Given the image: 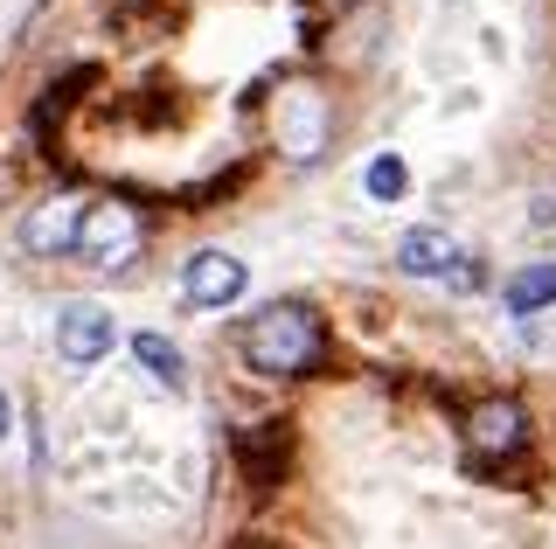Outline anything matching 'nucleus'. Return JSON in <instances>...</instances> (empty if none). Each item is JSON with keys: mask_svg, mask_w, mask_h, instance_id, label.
I'll list each match as a JSON object with an SVG mask.
<instances>
[{"mask_svg": "<svg viewBox=\"0 0 556 549\" xmlns=\"http://www.w3.org/2000/svg\"><path fill=\"white\" fill-rule=\"evenodd\" d=\"M521 445H529V410L515 397H486V404L466 410V452H473V467L521 459Z\"/></svg>", "mask_w": 556, "mask_h": 549, "instance_id": "nucleus-5", "label": "nucleus"}, {"mask_svg": "<svg viewBox=\"0 0 556 549\" xmlns=\"http://www.w3.org/2000/svg\"><path fill=\"white\" fill-rule=\"evenodd\" d=\"M8 424H14V404H8V390H0V438H8Z\"/></svg>", "mask_w": 556, "mask_h": 549, "instance_id": "nucleus-14", "label": "nucleus"}, {"mask_svg": "<svg viewBox=\"0 0 556 549\" xmlns=\"http://www.w3.org/2000/svg\"><path fill=\"white\" fill-rule=\"evenodd\" d=\"M139 244H147V222H139L132 202H91V216H84V237H77V257L84 265H98V271H112V265H132Z\"/></svg>", "mask_w": 556, "mask_h": 549, "instance_id": "nucleus-3", "label": "nucleus"}, {"mask_svg": "<svg viewBox=\"0 0 556 549\" xmlns=\"http://www.w3.org/2000/svg\"><path fill=\"white\" fill-rule=\"evenodd\" d=\"M271 132L292 161H313V153L334 140V98L313 91V84H286V91L271 98Z\"/></svg>", "mask_w": 556, "mask_h": 549, "instance_id": "nucleus-2", "label": "nucleus"}, {"mask_svg": "<svg viewBox=\"0 0 556 549\" xmlns=\"http://www.w3.org/2000/svg\"><path fill=\"white\" fill-rule=\"evenodd\" d=\"M362 188H369V202H404V188H410V167L396 161V153H376V161L362 167Z\"/></svg>", "mask_w": 556, "mask_h": 549, "instance_id": "nucleus-13", "label": "nucleus"}, {"mask_svg": "<svg viewBox=\"0 0 556 549\" xmlns=\"http://www.w3.org/2000/svg\"><path fill=\"white\" fill-rule=\"evenodd\" d=\"M112 341H118L112 314H104V306H91V299H77V306H63V314H56V355H63L70 369L104 362V355H112Z\"/></svg>", "mask_w": 556, "mask_h": 549, "instance_id": "nucleus-7", "label": "nucleus"}, {"mask_svg": "<svg viewBox=\"0 0 556 549\" xmlns=\"http://www.w3.org/2000/svg\"><path fill=\"white\" fill-rule=\"evenodd\" d=\"M459 244H452L445 230H404V244H396V271L404 279H459Z\"/></svg>", "mask_w": 556, "mask_h": 549, "instance_id": "nucleus-9", "label": "nucleus"}, {"mask_svg": "<svg viewBox=\"0 0 556 549\" xmlns=\"http://www.w3.org/2000/svg\"><path fill=\"white\" fill-rule=\"evenodd\" d=\"M84 216H91V195H77V188L42 195V202L22 216V251H28V257H77Z\"/></svg>", "mask_w": 556, "mask_h": 549, "instance_id": "nucleus-4", "label": "nucleus"}, {"mask_svg": "<svg viewBox=\"0 0 556 549\" xmlns=\"http://www.w3.org/2000/svg\"><path fill=\"white\" fill-rule=\"evenodd\" d=\"M243 285H251V271H243L237 251H195L188 271H181V293H188V306H202V314H230L243 299Z\"/></svg>", "mask_w": 556, "mask_h": 549, "instance_id": "nucleus-6", "label": "nucleus"}, {"mask_svg": "<svg viewBox=\"0 0 556 549\" xmlns=\"http://www.w3.org/2000/svg\"><path fill=\"white\" fill-rule=\"evenodd\" d=\"M91 84H98V71H91V63H77V71H63V77L49 84L42 98H35V132L49 140V126H63V118H70V105H77V98L91 91Z\"/></svg>", "mask_w": 556, "mask_h": 549, "instance_id": "nucleus-11", "label": "nucleus"}, {"mask_svg": "<svg viewBox=\"0 0 556 549\" xmlns=\"http://www.w3.org/2000/svg\"><path fill=\"white\" fill-rule=\"evenodd\" d=\"M286 445H292L286 418H257V424H237V432H230L237 473L251 480V487H271V480H278V467H286Z\"/></svg>", "mask_w": 556, "mask_h": 549, "instance_id": "nucleus-8", "label": "nucleus"}, {"mask_svg": "<svg viewBox=\"0 0 556 549\" xmlns=\"http://www.w3.org/2000/svg\"><path fill=\"white\" fill-rule=\"evenodd\" d=\"M237 549H278V542H265V536H243V542H237Z\"/></svg>", "mask_w": 556, "mask_h": 549, "instance_id": "nucleus-15", "label": "nucleus"}, {"mask_svg": "<svg viewBox=\"0 0 556 549\" xmlns=\"http://www.w3.org/2000/svg\"><path fill=\"white\" fill-rule=\"evenodd\" d=\"M132 355H139V369H147L161 390H181V383H188V369H181V348H174L167 334H132Z\"/></svg>", "mask_w": 556, "mask_h": 549, "instance_id": "nucleus-12", "label": "nucleus"}, {"mask_svg": "<svg viewBox=\"0 0 556 549\" xmlns=\"http://www.w3.org/2000/svg\"><path fill=\"white\" fill-rule=\"evenodd\" d=\"M237 355L257 375H320L334 362V334L306 299H271L237 320Z\"/></svg>", "mask_w": 556, "mask_h": 549, "instance_id": "nucleus-1", "label": "nucleus"}, {"mask_svg": "<svg viewBox=\"0 0 556 549\" xmlns=\"http://www.w3.org/2000/svg\"><path fill=\"white\" fill-rule=\"evenodd\" d=\"M543 306H556V257H535V265H521V271L501 279V314L529 320V314H543Z\"/></svg>", "mask_w": 556, "mask_h": 549, "instance_id": "nucleus-10", "label": "nucleus"}]
</instances>
